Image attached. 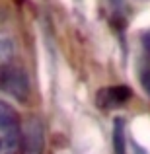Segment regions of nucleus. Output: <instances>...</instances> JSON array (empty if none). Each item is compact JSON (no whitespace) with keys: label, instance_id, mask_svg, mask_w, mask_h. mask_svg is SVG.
<instances>
[{"label":"nucleus","instance_id":"6","mask_svg":"<svg viewBox=\"0 0 150 154\" xmlns=\"http://www.w3.org/2000/svg\"><path fill=\"white\" fill-rule=\"evenodd\" d=\"M14 51H16V45L10 37H0V68L12 63Z\"/></svg>","mask_w":150,"mask_h":154},{"label":"nucleus","instance_id":"8","mask_svg":"<svg viewBox=\"0 0 150 154\" xmlns=\"http://www.w3.org/2000/svg\"><path fill=\"white\" fill-rule=\"evenodd\" d=\"M142 45H144V49L150 53V27L142 33Z\"/></svg>","mask_w":150,"mask_h":154},{"label":"nucleus","instance_id":"7","mask_svg":"<svg viewBox=\"0 0 150 154\" xmlns=\"http://www.w3.org/2000/svg\"><path fill=\"white\" fill-rule=\"evenodd\" d=\"M139 80H140V86H142L144 94L150 98V60L146 59L139 60Z\"/></svg>","mask_w":150,"mask_h":154},{"label":"nucleus","instance_id":"4","mask_svg":"<svg viewBox=\"0 0 150 154\" xmlns=\"http://www.w3.org/2000/svg\"><path fill=\"white\" fill-rule=\"evenodd\" d=\"M22 119L12 105L0 102V133L4 135H22Z\"/></svg>","mask_w":150,"mask_h":154},{"label":"nucleus","instance_id":"2","mask_svg":"<svg viewBox=\"0 0 150 154\" xmlns=\"http://www.w3.org/2000/svg\"><path fill=\"white\" fill-rule=\"evenodd\" d=\"M45 150V129L39 117H29L22 129V152L20 154H43Z\"/></svg>","mask_w":150,"mask_h":154},{"label":"nucleus","instance_id":"9","mask_svg":"<svg viewBox=\"0 0 150 154\" xmlns=\"http://www.w3.org/2000/svg\"><path fill=\"white\" fill-rule=\"evenodd\" d=\"M133 146H135V152H133V154H146V150H144L142 146H139L136 143H133Z\"/></svg>","mask_w":150,"mask_h":154},{"label":"nucleus","instance_id":"5","mask_svg":"<svg viewBox=\"0 0 150 154\" xmlns=\"http://www.w3.org/2000/svg\"><path fill=\"white\" fill-rule=\"evenodd\" d=\"M113 152L127 154V137H125V119L117 117L113 121Z\"/></svg>","mask_w":150,"mask_h":154},{"label":"nucleus","instance_id":"1","mask_svg":"<svg viewBox=\"0 0 150 154\" xmlns=\"http://www.w3.org/2000/svg\"><path fill=\"white\" fill-rule=\"evenodd\" d=\"M0 88L10 98L18 100V102H26L29 98V78L23 66L10 63L0 68Z\"/></svg>","mask_w":150,"mask_h":154},{"label":"nucleus","instance_id":"3","mask_svg":"<svg viewBox=\"0 0 150 154\" xmlns=\"http://www.w3.org/2000/svg\"><path fill=\"white\" fill-rule=\"evenodd\" d=\"M129 98H131V90L127 86H107L98 92L96 103L101 109H115L125 105V102H129Z\"/></svg>","mask_w":150,"mask_h":154}]
</instances>
